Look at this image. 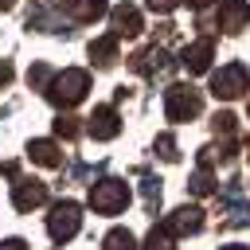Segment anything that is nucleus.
I'll return each instance as SVG.
<instances>
[{"instance_id":"f257e3e1","label":"nucleus","mask_w":250,"mask_h":250,"mask_svg":"<svg viewBox=\"0 0 250 250\" xmlns=\"http://www.w3.org/2000/svg\"><path fill=\"white\" fill-rule=\"evenodd\" d=\"M86 90H90V74L86 70H78V66H70V70H59L55 78H51V86H47V98L55 102V105H78L82 98H86Z\"/></svg>"},{"instance_id":"f03ea898","label":"nucleus","mask_w":250,"mask_h":250,"mask_svg":"<svg viewBox=\"0 0 250 250\" xmlns=\"http://www.w3.org/2000/svg\"><path fill=\"white\" fill-rule=\"evenodd\" d=\"M199 109H203V98H199L195 86L176 82V86L164 90V113H168V121H191Z\"/></svg>"},{"instance_id":"7ed1b4c3","label":"nucleus","mask_w":250,"mask_h":250,"mask_svg":"<svg viewBox=\"0 0 250 250\" xmlns=\"http://www.w3.org/2000/svg\"><path fill=\"white\" fill-rule=\"evenodd\" d=\"M125 203H129V184L125 180L105 176V180H98L90 188V207L98 215H117V211H125Z\"/></svg>"},{"instance_id":"20e7f679","label":"nucleus","mask_w":250,"mask_h":250,"mask_svg":"<svg viewBox=\"0 0 250 250\" xmlns=\"http://www.w3.org/2000/svg\"><path fill=\"white\" fill-rule=\"evenodd\" d=\"M78 227H82V207H78V203L62 199V203H55V207H51V215H47V234H51L55 242L74 238V234H78Z\"/></svg>"},{"instance_id":"39448f33","label":"nucleus","mask_w":250,"mask_h":250,"mask_svg":"<svg viewBox=\"0 0 250 250\" xmlns=\"http://www.w3.org/2000/svg\"><path fill=\"white\" fill-rule=\"evenodd\" d=\"M246 86H250V70L242 62H227L211 74V94L215 98H238Z\"/></svg>"},{"instance_id":"423d86ee","label":"nucleus","mask_w":250,"mask_h":250,"mask_svg":"<svg viewBox=\"0 0 250 250\" xmlns=\"http://www.w3.org/2000/svg\"><path fill=\"white\" fill-rule=\"evenodd\" d=\"M43 199H47V184H43V180L23 176V180L12 184V203H16V211H31V207H39Z\"/></svg>"},{"instance_id":"0eeeda50","label":"nucleus","mask_w":250,"mask_h":250,"mask_svg":"<svg viewBox=\"0 0 250 250\" xmlns=\"http://www.w3.org/2000/svg\"><path fill=\"white\" fill-rule=\"evenodd\" d=\"M90 137L94 141H109V137H117L121 133V117H117V109L113 105H98L94 113H90Z\"/></svg>"},{"instance_id":"6e6552de","label":"nucleus","mask_w":250,"mask_h":250,"mask_svg":"<svg viewBox=\"0 0 250 250\" xmlns=\"http://www.w3.org/2000/svg\"><path fill=\"white\" fill-rule=\"evenodd\" d=\"M203 227V211L199 207H176L168 219H164V230L168 234H195Z\"/></svg>"},{"instance_id":"1a4fd4ad","label":"nucleus","mask_w":250,"mask_h":250,"mask_svg":"<svg viewBox=\"0 0 250 250\" xmlns=\"http://www.w3.org/2000/svg\"><path fill=\"white\" fill-rule=\"evenodd\" d=\"M211 55H215V43H211V39H195L191 47H184L180 62L188 66V74H203V70L211 66Z\"/></svg>"},{"instance_id":"9d476101","label":"nucleus","mask_w":250,"mask_h":250,"mask_svg":"<svg viewBox=\"0 0 250 250\" xmlns=\"http://www.w3.org/2000/svg\"><path fill=\"white\" fill-rule=\"evenodd\" d=\"M246 20H250V4L246 0H223V8H219V23H223V31H242L246 27Z\"/></svg>"},{"instance_id":"9b49d317","label":"nucleus","mask_w":250,"mask_h":250,"mask_svg":"<svg viewBox=\"0 0 250 250\" xmlns=\"http://www.w3.org/2000/svg\"><path fill=\"white\" fill-rule=\"evenodd\" d=\"M113 35H141V12L133 4H117L113 8Z\"/></svg>"},{"instance_id":"f8f14e48","label":"nucleus","mask_w":250,"mask_h":250,"mask_svg":"<svg viewBox=\"0 0 250 250\" xmlns=\"http://www.w3.org/2000/svg\"><path fill=\"white\" fill-rule=\"evenodd\" d=\"M62 12L70 20H78V23H90V20H98L105 12V0H62Z\"/></svg>"},{"instance_id":"ddd939ff","label":"nucleus","mask_w":250,"mask_h":250,"mask_svg":"<svg viewBox=\"0 0 250 250\" xmlns=\"http://www.w3.org/2000/svg\"><path fill=\"white\" fill-rule=\"evenodd\" d=\"M27 156H31L35 164H43V168H59V164H62V152H59L55 141H31V145H27Z\"/></svg>"},{"instance_id":"4468645a","label":"nucleus","mask_w":250,"mask_h":250,"mask_svg":"<svg viewBox=\"0 0 250 250\" xmlns=\"http://www.w3.org/2000/svg\"><path fill=\"white\" fill-rule=\"evenodd\" d=\"M90 59H94L98 66H109V62L117 59V35L109 31V35H102V39H94V43H90Z\"/></svg>"},{"instance_id":"2eb2a0df","label":"nucleus","mask_w":250,"mask_h":250,"mask_svg":"<svg viewBox=\"0 0 250 250\" xmlns=\"http://www.w3.org/2000/svg\"><path fill=\"white\" fill-rule=\"evenodd\" d=\"M102 250H137V238H133L125 227H117V230H109V234H105Z\"/></svg>"},{"instance_id":"dca6fc26","label":"nucleus","mask_w":250,"mask_h":250,"mask_svg":"<svg viewBox=\"0 0 250 250\" xmlns=\"http://www.w3.org/2000/svg\"><path fill=\"white\" fill-rule=\"evenodd\" d=\"M145 250H176V246H172V234L164 227H152L148 238H145Z\"/></svg>"},{"instance_id":"f3484780","label":"nucleus","mask_w":250,"mask_h":250,"mask_svg":"<svg viewBox=\"0 0 250 250\" xmlns=\"http://www.w3.org/2000/svg\"><path fill=\"white\" fill-rule=\"evenodd\" d=\"M191 191H195V195H207V191H215V176L207 172V164H203V168L191 176Z\"/></svg>"},{"instance_id":"a211bd4d","label":"nucleus","mask_w":250,"mask_h":250,"mask_svg":"<svg viewBox=\"0 0 250 250\" xmlns=\"http://www.w3.org/2000/svg\"><path fill=\"white\" fill-rule=\"evenodd\" d=\"M55 133H59V137H66V141H70V137H78V117H59V121H55Z\"/></svg>"},{"instance_id":"6ab92c4d","label":"nucleus","mask_w":250,"mask_h":250,"mask_svg":"<svg viewBox=\"0 0 250 250\" xmlns=\"http://www.w3.org/2000/svg\"><path fill=\"white\" fill-rule=\"evenodd\" d=\"M145 203H148V207L160 203V180H152V176L145 180Z\"/></svg>"},{"instance_id":"aec40b11","label":"nucleus","mask_w":250,"mask_h":250,"mask_svg":"<svg viewBox=\"0 0 250 250\" xmlns=\"http://www.w3.org/2000/svg\"><path fill=\"white\" fill-rule=\"evenodd\" d=\"M156 148H160V156H164V160H176V141H172L168 133H164V137H156Z\"/></svg>"},{"instance_id":"412c9836","label":"nucleus","mask_w":250,"mask_h":250,"mask_svg":"<svg viewBox=\"0 0 250 250\" xmlns=\"http://www.w3.org/2000/svg\"><path fill=\"white\" fill-rule=\"evenodd\" d=\"M215 129H219L223 137H230V133H234V117H230V113H219V117H215Z\"/></svg>"},{"instance_id":"4be33fe9","label":"nucleus","mask_w":250,"mask_h":250,"mask_svg":"<svg viewBox=\"0 0 250 250\" xmlns=\"http://www.w3.org/2000/svg\"><path fill=\"white\" fill-rule=\"evenodd\" d=\"M176 4H180V0H148V8H152V12H172Z\"/></svg>"},{"instance_id":"5701e85b","label":"nucleus","mask_w":250,"mask_h":250,"mask_svg":"<svg viewBox=\"0 0 250 250\" xmlns=\"http://www.w3.org/2000/svg\"><path fill=\"white\" fill-rule=\"evenodd\" d=\"M8 82H12V62H8V59H4V62H0V90H4V86H8Z\"/></svg>"},{"instance_id":"b1692460","label":"nucleus","mask_w":250,"mask_h":250,"mask_svg":"<svg viewBox=\"0 0 250 250\" xmlns=\"http://www.w3.org/2000/svg\"><path fill=\"white\" fill-rule=\"evenodd\" d=\"M0 250H27V242L23 238H8V242H0Z\"/></svg>"},{"instance_id":"393cba45","label":"nucleus","mask_w":250,"mask_h":250,"mask_svg":"<svg viewBox=\"0 0 250 250\" xmlns=\"http://www.w3.org/2000/svg\"><path fill=\"white\" fill-rule=\"evenodd\" d=\"M12 4H16V0H0V8H12Z\"/></svg>"},{"instance_id":"a878e982","label":"nucleus","mask_w":250,"mask_h":250,"mask_svg":"<svg viewBox=\"0 0 250 250\" xmlns=\"http://www.w3.org/2000/svg\"><path fill=\"white\" fill-rule=\"evenodd\" d=\"M223 250H250V246H223Z\"/></svg>"},{"instance_id":"bb28decb","label":"nucleus","mask_w":250,"mask_h":250,"mask_svg":"<svg viewBox=\"0 0 250 250\" xmlns=\"http://www.w3.org/2000/svg\"><path fill=\"white\" fill-rule=\"evenodd\" d=\"M195 4H211V0H195Z\"/></svg>"}]
</instances>
